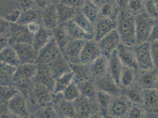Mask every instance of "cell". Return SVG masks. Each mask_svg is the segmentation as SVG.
<instances>
[{"mask_svg": "<svg viewBox=\"0 0 158 118\" xmlns=\"http://www.w3.org/2000/svg\"><path fill=\"white\" fill-rule=\"evenodd\" d=\"M73 102L76 107L77 117H91L100 112L96 100L88 98L82 95Z\"/></svg>", "mask_w": 158, "mask_h": 118, "instance_id": "8992f818", "label": "cell"}, {"mask_svg": "<svg viewBox=\"0 0 158 118\" xmlns=\"http://www.w3.org/2000/svg\"><path fill=\"white\" fill-rule=\"evenodd\" d=\"M91 1L99 7H101L106 1V0H91Z\"/></svg>", "mask_w": 158, "mask_h": 118, "instance_id": "6f0895ef", "label": "cell"}, {"mask_svg": "<svg viewBox=\"0 0 158 118\" xmlns=\"http://www.w3.org/2000/svg\"><path fill=\"white\" fill-rule=\"evenodd\" d=\"M136 72L137 71L132 68L123 66L120 80L121 87L127 88L135 82L136 79Z\"/></svg>", "mask_w": 158, "mask_h": 118, "instance_id": "8d00e7d4", "label": "cell"}, {"mask_svg": "<svg viewBox=\"0 0 158 118\" xmlns=\"http://www.w3.org/2000/svg\"><path fill=\"white\" fill-rule=\"evenodd\" d=\"M151 49L154 65L158 68V40L151 43Z\"/></svg>", "mask_w": 158, "mask_h": 118, "instance_id": "681fc988", "label": "cell"}, {"mask_svg": "<svg viewBox=\"0 0 158 118\" xmlns=\"http://www.w3.org/2000/svg\"><path fill=\"white\" fill-rule=\"evenodd\" d=\"M1 104H7L19 91L14 85L1 86Z\"/></svg>", "mask_w": 158, "mask_h": 118, "instance_id": "60d3db41", "label": "cell"}, {"mask_svg": "<svg viewBox=\"0 0 158 118\" xmlns=\"http://www.w3.org/2000/svg\"><path fill=\"white\" fill-rule=\"evenodd\" d=\"M120 9L127 8L129 0H115Z\"/></svg>", "mask_w": 158, "mask_h": 118, "instance_id": "9f6ffc18", "label": "cell"}, {"mask_svg": "<svg viewBox=\"0 0 158 118\" xmlns=\"http://www.w3.org/2000/svg\"><path fill=\"white\" fill-rule=\"evenodd\" d=\"M114 97L111 95L102 91L98 90L96 95V101L99 106V111L103 116H109L108 111L109 106Z\"/></svg>", "mask_w": 158, "mask_h": 118, "instance_id": "836d02e7", "label": "cell"}, {"mask_svg": "<svg viewBox=\"0 0 158 118\" xmlns=\"http://www.w3.org/2000/svg\"><path fill=\"white\" fill-rule=\"evenodd\" d=\"M64 25L70 39L83 40L87 41L94 39L93 35L86 33L73 19L67 21Z\"/></svg>", "mask_w": 158, "mask_h": 118, "instance_id": "7402d4cb", "label": "cell"}, {"mask_svg": "<svg viewBox=\"0 0 158 118\" xmlns=\"http://www.w3.org/2000/svg\"><path fill=\"white\" fill-rule=\"evenodd\" d=\"M121 43L133 46L136 44L135 15L127 8L120 9L117 19V28Z\"/></svg>", "mask_w": 158, "mask_h": 118, "instance_id": "6da1fadb", "label": "cell"}, {"mask_svg": "<svg viewBox=\"0 0 158 118\" xmlns=\"http://www.w3.org/2000/svg\"><path fill=\"white\" fill-rule=\"evenodd\" d=\"M52 32L53 38L58 44L61 53L63 52L69 41L70 40L66 32L64 24L60 23L57 26L53 28Z\"/></svg>", "mask_w": 158, "mask_h": 118, "instance_id": "f546056e", "label": "cell"}, {"mask_svg": "<svg viewBox=\"0 0 158 118\" xmlns=\"http://www.w3.org/2000/svg\"><path fill=\"white\" fill-rule=\"evenodd\" d=\"M52 37V30L43 25L40 27L39 30L34 34L32 44L37 51H39L42 47L46 44Z\"/></svg>", "mask_w": 158, "mask_h": 118, "instance_id": "d4e9b609", "label": "cell"}, {"mask_svg": "<svg viewBox=\"0 0 158 118\" xmlns=\"http://www.w3.org/2000/svg\"><path fill=\"white\" fill-rule=\"evenodd\" d=\"M146 12L155 20H158V0H144Z\"/></svg>", "mask_w": 158, "mask_h": 118, "instance_id": "7bdbcfd3", "label": "cell"}, {"mask_svg": "<svg viewBox=\"0 0 158 118\" xmlns=\"http://www.w3.org/2000/svg\"><path fill=\"white\" fill-rule=\"evenodd\" d=\"M12 46L17 53L20 60V65L33 64L38 57L39 51H37L31 43H12Z\"/></svg>", "mask_w": 158, "mask_h": 118, "instance_id": "ba28073f", "label": "cell"}, {"mask_svg": "<svg viewBox=\"0 0 158 118\" xmlns=\"http://www.w3.org/2000/svg\"><path fill=\"white\" fill-rule=\"evenodd\" d=\"M81 11L94 24L100 16V7L93 3L91 0H87L81 8Z\"/></svg>", "mask_w": 158, "mask_h": 118, "instance_id": "d590c367", "label": "cell"}, {"mask_svg": "<svg viewBox=\"0 0 158 118\" xmlns=\"http://www.w3.org/2000/svg\"><path fill=\"white\" fill-rule=\"evenodd\" d=\"M37 73L33 79L34 83L45 86L53 92L56 79L48 65L37 64Z\"/></svg>", "mask_w": 158, "mask_h": 118, "instance_id": "9a60e30c", "label": "cell"}, {"mask_svg": "<svg viewBox=\"0 0 158 118\" xmlns=\"http://www.w3.org/2000/svg\"><path fill=\"white\" fill-rule=\"evenodd\" d=\"M86 1L87 0H62L61 2H63L69 6L79 10L81 9Z\"/></svg>", "mask_w": 158, "mask_h": 118, "instance_id": "f907efd6", "label": "cell"}, {"mask_svg": "<svg viewBox=\"0 0 158 118\" xmlns=\"http://www.w3.org/2000/svg\"><path fill=\"white\" fill-rule=\"evenodd\" d=\"M118 57L123 66L132 68L138 71V64L133 46H128L120 43L117 48Z\"/></svg>", "mask_w": 158, "mask_h": 118, "instance_id": "e0dca14e", "label": "cell"}, {"mask_svg": "<svg viewBox=\"0 0 158 118\" xmlns=\"http://www.w3.org/2000/svg\"><path fill=\"white\" fill-rule=\"evenodd\" d=\"M121 42L117 29L106 35L98 41L102 54L109 58L113 53L117 50Z\"/></svg>", "mask_w": 158, "mask_h": 118, "instance_id": "30bf717a", "label": "cell"}, {"mask_svg": "<svg viewBox=\"0 0 158 118\" xmlns=\"http://www.w3.org/2000/svg\"><path fill=\"white\" fill-rule=\"evenodd\" d=\"M42 20L43 26L51 30H53L59 24V19L56 5L50 4L44 10L42 14Z\"/></svg>", "mask_w": 158, "mask_h": 118, "instance_id": "cb8c5ba5", "label": "cell"}, {"mask_svg": "<svg viewBox=\"0 0 158 118\" xmlns=\"http://www.w3.org/2000/svg\"><path fill=\"white\" fill-rule=\"evenodd\" d=\"M72 70L74 73V80L81 81L92 78L90 73L89 65H83L81 63H70Z\"/></svg>", "mask_w": 158, "mask_h": 118, "instance_id": "e575fe53", "label": "cell"}, {"mask_svg": "<svg viewBox=\"0 0 158 118\" xmlns=\"http://www.w3.org/2000/svg\"><path fill=\"white\" fill-rule=\"evenodd\" d=\"M21 13V11L20 10H14L13 11L10 12L9 13L6 14L4 16H2L1 17H2L3 19H6L10 23H17V21L19 20Z\"/></svg>", "mask_w": 158, "mask_h": 118, "instance_id": "c3c4849f", "label": "cell"}, {"mask_svg": "<svg viewBox=\"0 0 158 118\" xmlns=\"http://www.w3.org/2000/svg\"><path fill=\"white\" fill-rule=\"evenodd\" d=\"M27 26L28 27V30H30V32L33 33V34H34L39 30L40 27H41V25L37 21H35L28 24Z\"/></svg>", "mask_w": 158, "mask_h": 118, "instance_id": "db71d44e", "label": "cell"}, {"mask_svg": "<svg viewBox=\"0 0 158 118\" xmlns=\"http://www.w3.org/2000/svg\"><path fill=\"white\" fill-rule=\"evenodd\" d=\"M142 105L147 113H158V91L156 89L143 90Z\"/></svg>", "mask_w": 158, "mask_h": 118, "instance_id": "603a6c76", "label": "cell"}, {"mask_svg": "<svg viewBox=\"0 0 158 118\" xmlns=\"http://www.w3.org/2000/svg\"><path fill=\"white\" fill-rule=\"evenodd\" d=\"M158 76V68L156 67L148 70H141L136 74V82L143 90L156 89Z\"/></svg>", "mask_w": 158, "mask_h": 118, "instance_id": "2e32d148", "label": "cell"}, {"mask_svg": "<svg viewBox=\"0 0 158 118\" xmlns=\"http://www.w3.org/2000/svg\"><path fill=\"white\" fill-rule=\"evenodd\" d=\"M86 41L83 40L70 39L62 53L70 63H80V55Z\"/></svg>", "mask_w": 158, "mask_h": 118, "instance_id": "ac0fdd59", "label": "cell"}, {"mask_svg": "<svg viewBox=\"0 0 158 118\" xmlns=\"http://www.w3.org/2000/svg\"><path fill=\"white\" fill-rule=\"evenodd\" d=\"M158 40V20H156L155 24L152 28L151 33L148 40V41L150 43L155 41Z\"/></svg>", "mask_w": 158, "mask_h": 118, "instance_id": "816d5d0a", "label": "cell"}, {"mask_svg": "<svg viewBox=\"0 0 158 118\" xmlns=\"http://www.w3.org/2000/svg\"><path fill=\"white\" fill-rule=\"evenodd\" d=\"M37 70V65L36 63L20 65L17 67L13 79V84L19 81L33 80Z\"/></svg>", "mask_w": 158, "mask_h": 118, "instance_id": "44dd1931", "label": "cell"}, {"mask_svg": "<svg viewBox=\"0 0 158 118\" xmlns=\"http://www.w3.org/2000/svg\"><path fill=\"white\" fill-rule=\"evenodd\" d=\"M74 81L79 86V89L82 95L93 100H96V95L98 89L95 82H93V80H91L90 79L81 81Z\"/></svg>", "mask_w": 158, "mask_h": 118, "instance_id": "83f0119b", "label": "cell"}, {"mask_svg": "<svg viewBox=\"0 0 158 118\" xmlns=\"http://www.w3.org/2000/svg\"><path fill=\"white\" fill-rule=\"evenodd\" d=\"M8 109L11 114L19 118H28L30 113L28 111L26 97L19 92L7 103Z\"/></svg>", "mask_w": 158, "mask_h": 118, "instance_id": "9c48e42d", "label": "cell"}, {"mask_svg": "<svg viewBox=\"0 0 158 118\" xmlns=\"http://www.w3.org/2000/svg\"><path fill=\"white\" fill-rule=\"evenodd\" d=\"M123 94L129 99L133 103L143 105V89L139 86L136 82L132 85L125 88Z\"/></svg>", "mask_w": 158, "mask_h": 118, "instance_id": "f1b7e54d", "label": "cell"}, {"mask_svg": "<svg viewBox=\"0 0 158 118\" xmlns=\"http://www.w3.org/2000/svg\"><path fill=\"white\" fill-rule=\"evenodd\" d=\"M48 66L55 79L67 73L72 71L69 61L67 60L62 53H61L56 59L50 63Z\"/></svg>", "mask_w": 158, "mask_h": 118, "instance_id": "d6986e66", "label": "cell"}, {"mask_svg": "<svg viewBox=\"0 0 158 118\" xmlns=\"http://www.w3.org/2000/svg\"><path fill=\"white\" fill-rule=\"evenodd\" d=\"M0 84L1 86H9L13 85V79L17 67L1 63L0 65Z\"/></svg>", "mask_w": 158, "mask_h": 118, "instance_id": "d6a6232c", "label": "cell"}, {"mask_svg": "<svg viewBox=\"0 0 158 118\" xmlns=\"http://www.w3.org/2000/svg\"><path fill=\"white\" fill-rule=\"evenodd\" d=\"M133 47L136 54L139 69L148 70L155 67L149 42L145 41L140 44H136Z\"/></svg>", "mask_w": 158, "mask_h": 118, "instance_id": "3957f363", "label": "cell"}, {"mask_svg": "<svg viewBox=\"0 0 158 118\" xmlns=\"http://www.w3.org/2000/svg\"><path fill=\"white\" fill-rule=\"evenodd\" d=\"M39 14L37 11L34 8H30L26 10L21 12L20 15L19 20L17 21V23L27 26L28 24L32 23L33 21H37Z\"/></svg>", "mask_w": 158, "mask_h": 118, "instance_id": "b9f144b4", "label": "cell"}, {"mask_svg": "<svg viewBox=\"0 0 158 118\" xmlns=\"http://www.w3.org/2000/svg\"><path fill=\"white\" fill-rule=\"evenodd\" d=\"M59 16L60 23L64 24L67 21L73 19L77 13V9L69 6L63 2H60L56 5Z\"/></svg>", "mask_w": 158, "mask_h": 118, "instance_id": "1f68e13d", "label": "cell"}, {"mask_svg": "<svg viewBox=\"0 0 158 118\" xmlns=\"http://www.w3.org/2000/svg\"><path fill=\"white\" fill-rule=\"evenodd\" d=\"M116 28L117 20H112L100 14L99 18L94 23V39L98 41Z\"/></svg>", "mask_w": 158, "mask_h": 118, "instance_id": "5bb4252c", "label": "cell"}, {"mask_svg": "<svg viewBox=\"0 0 158 118\" xmlns=\"http://www.w3.org/2000/svg\"><path fill=\"white\" fill-rule=\"evenodd\" d=\"M35 4L39 7L40 8L44 10L48 7L51 4L50 0H34Z\"/></svg>", "mask_w": 158, "mask_h": 118, "instance_id": "11a10c76", "label": "cell"}, {"mask_svg": "<svg viewBox=\"0 0 158 118\" xmlns=\"http://www.w3.org/2000/svg\"><path fill=\"white\" fill-rule=\"evenodd\" d=\"M18 2L23 11L32 8L35 3L34 0H18Z\"/></svg>", "mask_w": 158, "mask_h": 118, "instance_id": "f5cc1de1", "label": "cell"}, {"mask_svg": "<svg viewBox=\"0 0 158 118\" xmlns=\"http://www.w3.org/2000/svg\"><path fill=\"white\" fill-rule=\"evenodd\" d=\"M1 37H6L8 39L9 33L10 31L11 27V23L8 21L7 20L1 17Z\"/></svg>", "mask_w": 158, "mask_h": 118, "instance_id": "7dc6e473", "label": "cell"}, {"mask_svg": "<svg viewBox=\"0 0 158 118\" xmlns=\"http://www.w3.org/2000/svg\"><path fill=\"white\" fill-rule=\"evenodd\" d=\"M89 67L92 78L98 79L104 76L109 72V58L101 54Z\"/></svg>", "mask_w": 158, "mask_h": 118, "instance_id": "ffe728a7", "label": "cell"}, {"mask_svg": "<svg viewBox=\"0 0 158 118\" xmlns=\"http://www.w3.org/2000/svg\"><path fill=\"white\" fill-rule=\"evenodd\" d=\"M73 20L86 33L94 36V24L86 17L81 11L77 12Z\"/></svg>", "mask_w": 158, "mask_h": 118, "instance_id": "f35d334b", "label": "cell"}, {"mask_svg": "<svg viewBox=\"0 0 158 118\" xmlns=\"http://www.w3.org/2000/svg\"><path fill=\"white\" fill-rule=\"evenodd\" d=\"M74 80V73L72 71L67 73L63 76L56 79L53 91L54 94L63 93Z\"/></svg>", "mask_w": 158, "mask_h": 118, "instance_id": "74e56055", "label": "cell"}, {"mask_svg": "<svg viewBox=\"0 0 158 118\" xmlns=\"http://www.w3.org/2000/svg\"><path fill=\"white\" fill-rule=\"evenodd\" d=\"M34 34L31 33L28 27L25 25L17 23H11L10 31L9 33V44L12 43H33Z\"/></svg>", "mask_w": 158, "mask_h": 118, "instance_id": "52a82bcc", "label": "cell"}, {"mask_svg": "<svg viewBox=\"0 0 158 118\" xmlns=\"http://www.w3.org/2000/svg\"><path fill=\"white\" fill-rule=\"evenodd\" d=\"M0 61L1 63L16 67L20 65L19 56L13 47L10 45L1 49Z\"/></svg>", "mask_w": 158, "mask_h": 118, "instance_id": "4316f807", "label": "cell"}, {"mask_svg": "<svg viewBox=\"0 0 158 118\" xmlns=\"http://www.w3.org/2000/svg\"><path fill=\"white\" fill-rule=\"evenodd\" d=\"M35 116L37 118H58V115L56 111L52 102L49 103L46 107L41 109L37 113Z\"/></svg>", "mask_w": 158, "mask_h": 118, "instance_id": "f6af8a7d", "label": "cell"}, {"mask_svg": "<svg viewBox=\"0 0 158 118\" xmlns=\"http://www.w3.org/2000/svg\"><path fill=\"white\" fill-rule=\"evenodd\" d=\"M62 93L63 98L70 102H74L81 95L79 86L74 80Z\"/></svg>", "mask_w": 158, "mask_h": 118, "instance_id": "ab89813d", "label": "cell"}, {"mask_svg": "<svg viewBox=\"0 0 158 118\" xmlns=\"http://www.w3.org/2000/svg\"><path fill=\"white\" fill-rule=\"evenodd\" d=\"M50 1L51 4H54V5H56V4H59L60 2H61L62 0H50Z\"/></svg>", "mask_w": 158, "mask_h": 118, "instance_id": "680465c9", "label": "cell"}, {"mask_svg": "<svg viewBox=\"0 0 158 118\" xmlns=\"http://www.w3.org/2000/svg\"><path fill=\"white\" fill-rule=\"evenodd\" d=\"M52 103L59 117L70 118L77 117L74 102L66 100L63 98L62 93L57 94L53 93Z\"/></svg>", "mask_w": 158, "mask_h": 118, "instance_id": "5b68a950", "label": "cell"}, {"mask_svg": "<svg viewBox=\"0 0 158 118\" xmlns=\"http://www.w3.org/2000/svg\"><path fill=\"white\" fill-rule=\"evenodd\" d=\"M132 104V102L123 94L114 97L109 106V116L115 118H127Z\"/></svg>", "mask_w": 158, "mask_h": 118, "instance_id": "277c9868", "label": "cell"}, {"mask_svg": "<svg viewBox=\"0 0 158 118\" xmlns=\"http://www.w3.org/2000/svg\"><path fill=\"white\" fill-rule=\"evenodd\" d=\"M101 15L117 20L120 8L115 0H106L105 2L100 7Z\"/></svg>", "mask_w": 158, "mask_h": 118, "instance_id": "4dcf8cb0", "label": "cell"}, {"mask_svg": "<svg viewBox=\"0 0 158 118\" xmlns=\"http://www.w3.org/2000/svg\"><path fill=\"white\" fill-rule=\"evenodd\" d=\"M144 0H129L127 9L135 15L144 10Z\"/></svg>", "mask_w": 158, "mask_h": 118, "instance_id": "bcb514c9", "label": "cell"}, {"mask_svg": "<svg viewBox=\"0 0 158 118\" xmlns=\"http://www.w3.org/2000/svg\"><path fill=\"white\" fill-rule=\"evenodd\" d=\"M147 112L143 105L139 103H133L129 110L127 118H144L146 117Z\"/></svg>", "mask_w": 158, "mask_h": 118, "instance_id": "ee69618b", "label": "cell"}, {"mask_svg": "<svg viewBox=\"0 0 158 118\" xmlns=\"http://www.w3.org/2000/svg\"><path fill=\"white\" fill-rule=\"evenodd\" d=\"M61 53L56 41L52 37L45 46L42 47L38 54L36 64L48 65Z\"/></svg>", "mask_w": 158, "mask_h": 118, "instance_id": "8fae6325", "label": "cell"}, {"mask_svg": "<svg viewBox=\"0 0 158 118\" xmlns=\"http://www.w3.org/2000/svg\"><path fill=\"white\" fill-rule=\"evenodd\" d=\"M109 73L112 75L113 78L114 79L117 84L120 86V76L123 68V65L122 64L118 57L117 50H116L112 53L110 57L109 58Z\"/></svg>", "mask_w": 158, "mask_h": 118, "instance_id": "484cf974", "label": "cell"}, {"mask_svg": "<svg viewBox=\"0 0 158 118\" xmlns=\"http://www.w3.org/2000/svg\"><path fill=\"white\" fill-rule=\"evenodd\" d=\"M101 54L98 41L94 39L87 40L80 53V61L81 64L89 65Z\"/></svg>", "mask_w": 158, "mask_h": 118, "instance_id": "7c38bea8", "label": "cell"}, {"mask_svg": "<svg viewBox=\"0 0 158 118\" xmlns=\"http://www.w3.org/2000/svg\"><path fill=\"white\" fill-rule=\"evenodd\" d=\"M95 83L98 90L106 92L113 97L123 94L122 87L117 84L109 72L104 76L96 79Z\"/></svg>", "mask_w": 158, "mask_h": 118, "instance_id": "4fadbf2b", "label": "cell"}, {"mask_svg": "<svg viewBox=\"0 0 158 118\" xmlns=\"http://www.w3.org/2000/svg\"><path fill=\"white\" fill-rule=\"evenodd\" d=\"M156 89L158 91V80H157V84H156Z\"/></svg>", "mask_w": 158, "mask_h": 118, "instance_id": "91938a15", "label": "cell"}, {"mask_svg": "<svg viewBox=\"0 0 158 118\" xmlns=\"http://www.w3.org/2000/svg\"><path fill=\"white\" fill-rule=\"evenodd\" d=\"M135 17L136 44L148 41L156 20L149 16L145 10Z\"/></svg>", "mask_w": 158, "mask_h": 118, "instance_id": "7a4b0ae2", "label": "cell"}]
</instances>
